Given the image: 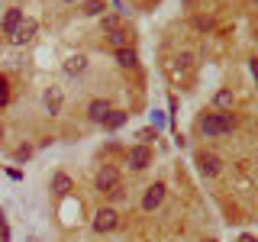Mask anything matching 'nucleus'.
<instances>
[{
  "label": "nucleus",
  "instance_id": "nucleus-5",
  "mask_svg": "<svg viewBox=\"0 0 258 242\" xmlns=\"http://www.w3.org/2000/svg\"><path fill=\"white\" fill-rule=\"evenodd\" d=\"M161 200H165V184H152L149 191H145V197H142V210H155V207H161Z\"/></svg>",
  "mask_w": 258,
  "mask_h": 242
},
{
  "label": "nucleus",
  "instance_id": "nucleus-17",
  "mask_svg": "<svg viewBox=\"0 0 258 242\" xmlns=\"http://www.w3.org/2000/svg\"><path fill=\"white\" fill-rule=\"evenodd\" d=\"M84 13H87V16H100V13H103V4H100V0H91V4L84 7Z\"/></svg>",
  "mask_w": 258,
  "mask_h": 242
},
{
  "label": "nucleus",
  "instance_id": "nucleus-14",
  "mask_svg": "<svg viewBox=\"0 0 258 242\" xmlns=\"http://www.w3.org/2000/svg\"><path fill=\"white\" fill-rule=\"evenodd\" d=\"M123 123H126V113L123 110H110V116H107V123H103V126H107V129H119Z\"/></svg>",
  "mask_w": 258,
  "mask_h": 242
},
{
  "label": "nucleus",
  "instance_id": "nucleus-15",
  "mask_svg": "<svg viewBox=\"0 0 258 242\" xmlns=\"http://www.w3.org/2000/svg\"><path fill=\"white\" fill-rule=\"evenodd\" d=\"M110 42L116 45V48H126V45H129V32H126V29H113V32H110Z\"/></svg>",
  "mask_w": 258,
  "mask_h": 242
},
{
  "label": "nucleus",
  "instance_id": "nucleus-3",
  "mask_svg": "<svg viewBox=\"0 0 258 242\" xmlns=\"http://www.w3.org/2000/svg\"><path fill=\"white\" fill-rule=\"evenodd\" d=\"M113 188H119V171L110 165H103L100 171H97V191L100 194H110Z\"/></svg>",
  "mask_w": 258,
  "mask_h": 242
},
{
  "label": "nucleus",
  "instance_id": "nucleus-23",
  "mask_svg": "<svg viewBox=\"0 0 258 242\" xmlns=\"http://www.w3.org/2000/svg\"><path fill=\"white\" fill-rule=\"evenodd\" d=\"M252 75H255V78H258V62H252Z\"/></svg>",
  "mask_w": 258,
  "mask_h": 242
},
{
  "label": "nucleus",
  "instance_id": "nucleus-2",
  "mask_svg": "<svg viewBox=\"0 0 258 242\" xmlns=\"http://www.w3.org/2000/svg\"><path fill=\"white\" fill-rule=\"evenodd\" d=\"M116 226H119V213L113 207L97 210V216H94V229L97 232H110V229H116Z\"/></svg>",
  "mask_w": 258,
  "mask_h": 242
},
{
  "label": "nucleus",
  "instance_id": "nucleus-22",
  "mask_svg": "<svg viewBox=\"0 0 258 242\" xmlns=\"http://www.w3.org/2000/svg\"><path fill=\"white\" fill-rule=\"evenodd\" d=\"M242 242H255V236H248V232H245V236H242Z\"/></svg>",
  "mask_w": 258,
  "mask_h": 242
},
{
  "label": "nucleus",
  "instance_id": "nucleus-9",
  "mask_svg": "<svg viewBox=\"0 0 258 242\" xmlns=\"http://www.w3.org/2000/svg\"><path fill=\"white\" fill-rule=\"evenodd\" d=\"M36 29H39V26H36V20H23V26L10 36V42H13V45H26L29 39L36 36Z\"/></svg>",
  "mask_w": 258,
  "mask_h": 242
},
{
  "label": "nucleus",
  "instance_id": "nucleus-10",
  "mask_svg": "<svg viewBox=\"0 0 258 242\" xmlns=\"http://www.w3.org/2000/svg\"><path fill=\"white\" fill-rule=\"evenodd\" d=\"M23 26V10H7V16H4V36H13L16 29Z\"/></svg>",
  "mask_w": 258,
  "mask_h": 242
},
{
  "label": "nucleus",
  "instance_id": "nucleus-25",
  "mask_svg": "<svg viewBox=\"0 0 258 242\" xmlns=\"http://www.w3.org/2000/svg\"><path fill=\"white\" fill-rule=\"evenodd\" d=\"M255 4H258V0H255Z\"/></svg>",
  "mask_w": 258,
  "mask_h": 242
},
{
  "label": "nucleus",
  "instance_id": "nucleus-13",
  "mask_svg": "<svg viewBox=\"0 0 258 242\" xmlns=\"http://www.w3.org/2000/svg\"><path fill=\"white\" fill-rule=\"evenodd\" d=\"M52 191H55V194H58V197H68V191H71V177L58 171V174H55V177H52Z\"/></svg>",
  "mask_w": 258,
  "mask_h": 242
},
{
  "label": "nucleus",
  "instance_id": "nucleus-20",
  "mask_svg": "<svg viewBox=\"0 0 258 242\" xmlns=\"http://www.w3.org/2000/svg\"><path fill=\"white\" fill-rule=\"evenodd\" d=\"M190 62H194V58H190L187 52H184V55H177V68H190Z\"/></svg>",
  "mask_w": 258,
  "mask_h": 242
},
{
  "label": "nucleus",
  "instance_id": "nucleus-24",
  "mask_svg": "<svg viewBox=\"0 0 258 242\" xmlns=\"http://www.w3.org/2000/svg\"><path fill=\"white\" fill-rule=\"evenodd\" d=\"M68 4H75V0H68Z\"/></svg>",
  "mask_w": 258,
  "mask_h": 242
},
{
  "label": "nucleus",
  "instance_id": "nucleus-21",
  "mask_svg": "<svg viewBox=\"0 0 258 242\" xmlns=\"http://www.w3.org/2000/svg\"><path fill=\"white\" fill-rule=\"evenodd\" d=\"M152 126H155V129L165 126V116H161V113H152Z\"/></svg>",
  "mask_w": 258,
  "mask_h": 242
},
{
  "label": "nucleus",
  "instance_id": "nucleus-1",
  "mask_svg": "<svg viewBox=\"0 0 258 242\" xmlns=\"http://www.w3.org/2000/svg\"><path fill=\"white\" fill-rule=\"evenodd\" d=\"M232 126H236L232 113H207V116H204V123H200V133H204L207 139H216V136L232 133Z\"/></svg>",
  "mask_w": 258,
  "mask_h": 242
},
{
  "label": "nucleus",
  "instance_id": "nucleus-18",
  "mask_svg": "<svg viewBox=\"0 0 258 242\" xmlns=\"http://www.w3.org/2000/svg\"><path fill=\"white\" fill-rule=\"evenodd\" d=\"M7 97H10V84H7V78H0V107L7 103Z\"/></svg>",
  "mask_w": 258,
  "mask_h": 242
},
{
  "label": "nucleus",
  "instance_id": "nucleus-7",
  "mask_svg": "<svg viewBox=\"0 0 258 242\" xmlns=\"http://www.w3.org/2000/svg\"><path fill=\"white\" fill-rule=\"evenodd\" d=\"M61 103H64V97H61V91L58 87H48V91L42 94V107H45V113H61Z\"/></svg>",
  "mask_w": 258,
  "mask_h": 242
},
{
  "label": "nucleus",
  "instance_id": "nucleus-11",
  "mask_svg": "<svg viewBox=\"0 0 258 242\" xmlns=\"http://www.w3.org/2000/svg\"><path fill=\"white\" fill-rule=\"evenodd\" d=\"M84 68H87V58H84V55H71V58L64 62V75H68V78H78Z\"/></svg>",
  "mask_w": 258,
  "mask_h": 242
},
{
  "label": "nucleus",
  "instance_id": "nucleus-12",
  "mask_svg": "<svg viewBox=\"0 0 258 242\" xmlns=\"http://www.w3.org/2000/svg\"><path fill=\"white\" fill-rule=\"evenodd\" d=\"M116 62L123 65V68H136V65H139V55L126 45V48H116Z\"/></svg>",
  "mask_w": 258,
  "mask_h": 242
},
{
  "label": "nucleus",
  "instance_id": "nucleus-8",
  "mask_svg": "<svg viewBox=\"0 0 258 242\" xmlns=\"http://www.w3.org/2000/svg\"><path fill=\"white\" fill-rule=\"evenodd\" d=\"M110 110H113V107H110V103H107V100H91V103H87V116H91V119H94V123H100V126H103V123H107V116H110Z\"/></svg>",
  "mask_w": 258,
  "mask_h": 242
},
{
  "label": "nucleus",
  "instance_id": "nucleus-16",
  "mask_svg": "<svg viewBox=\"0 0 258 242\" xmlns=\"http://www.w3.org/2000/svg\"><path fill=\"white\" fill-rule=\"evenodd\" d=\"M216 107H220V110L232 107V91H220V94H216Z\"/></svg>",
  "mask_w": 258,
  "mask_h": 242
},
{
  "label": "nucleus",
  "instance_id": "nucleus-19",
  "mask_svg": "<svg viewBox=\"0 0 258 242\" xmlns=\"http://www.w3.org/2000/svg\"><path fill=\"white\" fill-rule=\"evenodd\" d=\"M103 29H107V32H113V29H119L116 16H103Z\"/></svg>",
  "mask_w": 258,
  "mask_h": 242
},
{
  "label": "nucleus",
  "instance_id": "nucleus-6",
  "mask_svg": "<svg viewBox=\"0 0 258 242\" xmlns=\"http://www.w3.org/2000/svg\"><path fill=\"white\" fill-rule=\"evenodd\" d=\"M197 165H200V174H204V177H216V174L223 171V161L216 158V155H207V152L197 158Z\"/></svg>",
  "mask_w": 258,
  "mask_h": 242
},
{
  "label": "nucleus",
  "instance_id": "nucleus-4",
  "mask_svg": "<svg viewBox=\"0 0 258 242\" xmlns=\"http://www.w3.org/2000/svg\"><path fill=\"white\" fill-rule=\"evenodd\" d=\"M149 161H152V149L145 142H139V145H133V149H129V168L142 171V168H149Z\"/></svg>",
  "mask_w": 258,
  "mask_h": 242
}]
</instances>
